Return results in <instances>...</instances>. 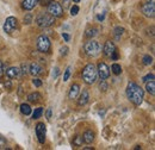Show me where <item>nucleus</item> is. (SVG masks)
<instances>
[{
    "label": "nucleus",
    "instance_id": "nucleus-39",
    "mask_svg": "<svg viewBox=\"0 0 155 150\" xmlns=\"http://www.w3.org/2000/svg\"><path fill=\"white\" fill-rule=\"evenodd\" d=\"M4 75V64H2V62L0 61V77Z\"/></svg>",
    "mask_w": 155,
    "mask_h": 150
},
{
    "label": "nucleus",
    "instance_id": "nucleus-22",
    "mask_svg": "<svg viewBox=\"0 0 155 150\" xmlns=\"http://www.w3.org/2000/svg\"><path fill=\"white\" fill-rule=\"evenodd\" d=\"M111 69H112V73L115 75H119L122 73V67L118 63H114L112 67H111Z\"/></svg>",
    "mask_w": 155,
    "mask_h": 150
},
{
    "label": "nucleus",
    "instance_id": "nucleus-38",
    "mask_svg": "<svg viewBox=\"0 0 155 150\" xmlns=\"http://www.w3.org/2000/svg\"><path fill=\"white\" fill-rule=\"evenodd\" d=\"M110 57H111L112 60H117V58H118V50H117V49H115V51L112 53V55H111Z\"/></svg>",
    "mask_w": 155,
    "mask_h": 150
},
{
    "label": "nucleus",
    "instance_id": "nucleus-7",
    "mask_svg": "<svg viewBox=\"0 0 155 150\" xmlns=\"http://www.w3.org/2000/svg\"><path fill=\"white\" fill-rule=\"evenodd\" d=\"M37 49H38L41 53H48L50 50V47H51V42L50 39L47 37L45 35H41L38 38H37Z\"/></svg>",
    "mask_w": 155,
    "mask_h": 150
},
{
    "label": "nucleus",
    "instance_id": "nucleus-2",
    "mask_svg": "<svg viewBox=\"0 0 155 150\" xmlns=\"http://www.w3.org/2000/svg\"><path fill=\"white\" fill-rule=\"evenodd\" d=\"M97 68L93 63H88L87 66H85V68L82 69V79L87 85H93L97 81Z\"/></svg>",
    "mask_w": 155,
    "mask_h": 150
},
{
    "label": "nucleus",
    "instance_id": "nucleus-3",
    "mask_svg": "<svg viewBox=\"0 0 155 150\" xmlns=\"http://www.w3.org/2000/svg\"><path fill=\"white\" fill-rule=\"evenodd\" d=\"M84 50H85V53H86L88 56L96 57V56H98V55L100 54V51H101V45L98 43L97 41L91 39V41H88V42L85 43Z\"/></svg>",
    "mask_w": 155,
    "mask_h": 150
},
{
    "label": "nucleus",
    "instance_id": "nucleus-36",
    "mask_svg": "<svg viewBox=\"0 0 155 150\" xmlns=\"http://www.w3.org/2000/svg\"><path fill=\"white\" fill-rule=\"evenodd\" d=\"M32 83H34L36 87H41V86H42V81H41L39 79H34V80H32Z\"/></svg>",
    "mask_w": 155,
    "mask_h": 150
},
{
    "label": "nucleus",
    "instance_id": "nucleus-26",
    "mask_svg": "<svg viewBox=\"0 0 155 150\" xmlns=\"http://www.w3.org/2000/svg\"><path fill=\"white\" fill-rule=\"evenodd\" d=\"M42 114H43V109H42V107H38V109L35 110V112L32 114V118H34V119H38V118L42 117Z\"/></svg>",
    "mask_w": 155,
    "mask_h": 150
},
{
    "label": "nucleus",
    "instance_id": "nucleus-25",
    "mask_svg": "<svg viewBox=\"0 0 155 150\" xmlns=\"http://www.w3.org/2000/svg\"><path fill=\"white\" fill-rule=\"evenodd\" d=\"M142 61H143V64L144 66H149V64L153 63V57L149 56V55H144L143 58H142Z\"/></svg>",
    "mask_w": 155,
    "mask_h": 150
},
{
    "label": "nucleus",
    "instance_id": "nucleus-15",
    "mask_svg": "<svg viewBox=\"0 0 155 150\" xmlns=\"http://www.w3.org/2000/svg\"><path fill=\"white\" fill-rule=\"evenodd\" d=\"M39 2V0H23V8L26 11H31L32 8H35V6Z\"/></svg>",
    "mask_w": 155,
    "mask_h": 150
},
{
    "label": "nucleus",
    "instance_id": "nucleus-23",
    "mask_svg": "<svg viewBox=\"0 0 155 150\" xmlns=\"http://www.w3.org/2000/svg\"><path fill=\"white\" fill-rule=\"evenodd\" d=\"M98 34V30L96 29V28H92V29H88L87 31H86V37H88V38H92V37H94L96 35Z\"/></svg>",
    "mask_w": 155,
    "mask_h": 150
},
{
    "label": "nucleus",
    "instance_id": "nucleus-34",
    "mask_svg": "<svg viewBox=\"0 0 155 150\" xmlns=\"http://www.w3.org/2000/svg\"><path fill=\"white\" fill-rule=\"evenodd\" d=\"M123 32H124V29H123V28H120V26H118V28L115 29V34L117 35V37H118V36H120Z\"/></svg>",
    "mask_w": 155,
    "mask_h": 150
},
{
    "label": "nucleus",
    "instance_id": "nucleus-20",
    "mask_svg": "<svg viewBox=\"0 0 155 150\" xmlns=\"http://www.w3.org/2000/svg\"><path fill=\"white\" fill-rule=\"evenodd\" d=\"M146 90H147V92H148L149 94L155 95V82H154V80L146 82Z\"/></svg>",
    "mask_w": 155,
    "mask_h": 150
},
{
    "label": "nucleus",
    "instance_id": "nucleus-17",
    "mask_svg": "<svg viewBox=\"0 0 155 150\" xmlns=\"http://www.w3.org/2000/svg\"><path fill=\"white\" fill-rule=\"evenodd\" d=\"M79 93H80V86H79L78 83H74V85L71 86V90H69L68 96H69V99L73 100V99H77Z\"/></svg>",
    "mask_w": 155,
    "mask_h": 150
},
{
    "label": "nucleus",
    "instance_id": "nucleus-19",
    "mask_svg": "<svg viewBox=\"0 0 155 150\" xmlns=\"http://www.w3.org/2000/svg\"><path fill=\"white\" fill-rule=\"evenodd\" d=\"M42 99V95L38 92H35V93H30L28 95V100L31 101V103H38L39 100Z\"/></svg>",
    "mask_w": 155,
    "mask_h": 150
},
{
    "label": "nucleus",
    "instance_id": "nucleus-24",
    "mask_svg": "<svg viewBox=\"0 0 155 150\" xmlns=\"http://www.w3.org/2000/svg\"><path fill=\"white\" fill-rule=\"evenodd\" d=\"M82 142H84V139H82L81 136H75L74 139H73V145H75V147H81V145H82Z\"/></svg>",
    "mask_w": 155,
    "mask_h": 150
},
{
    "label": "nucleus",
    "instance_id": "nucleus-40",
    "mask_svg": "<svg viewBox=\"0 0 155 150\" xmlns=\"http://www.w3.org/2000/svg\"><path fill=\"white\" fill-rule=\"evenodd\" d=\"M51 118V109H48L47 110V119H50Z\"/></svg>",
    "mask_w": 155,
    "mask_h": 150
},
{
    "label": "nucleus",
    "instance_id": "nucleus-14",
    "mask_svg": "<svg viewBox=\"0 0 155 150\" xmlns=\"http://www.w3.org/2000/svg\"><path fill=\"white\" fill-rule=\"evenodd\" d=\"M90 100V94H88V91L87 90H82V92L79 96V100H78V104L80 106H85Z\"/></svg>",
    "mask_w": 155,
    "mask_h": 150
},
{
    "label": "nucleus",
    "instance_id": "nucleus-42",
    "mask_svg": "<svg viewBox=\"0 0 155 150\" xmlns=\"http://www.w3.org/2000/svg\"><path fill=\"white\" fill-rule=\"evenodd\" d=\"M4 147H5V142H4V139L0 138V148H4Z\"/></svg>",
    "mask_w": 155,
    "mask_h": 150
},
{
    "label": "nucleus",
    "instance_id": "nucleus-29",
    "mask_svg": "<svg viewBox=\"0 0 155 150\" xmlns=\"http://www.w3.org/2000/svg\"><path fill=\"white\" fill-rule=\"evenodd\" d=\"M79 10H80V8H79L78 5H73V6L71 7V15H72V16H77L78 13H79Z\"/></svg>",
    "mask_w": 155,
    "mask_h": 150
},
{
    "label": "nucleus",
    "instance_id": "nucleus-10",
    "mask_svg": "<svg viewBox=\"0 0 155 150\" xmlns=\"http://www.w3.org/2000/svg\"><path fill=\"white\" fill-rule=\"evenodd\" d=\"M142 13L148 18H154L155 16V5L154 2H147L142 6Z\"/></svg>",
    "mask_w": 155,
    "mask_h": 150
},
{
    "label": "nucleus",
    "instance_id": "nucleus-35",
    "mask_svg": "<svg viewBox=\"0 0 155 150\" xmlns=\"http://www.w3.org/2000/svg\"><path fill=\"white\" fill-rule=\"evenodd\" d=\"M69 2H71V0H62V5L61 6L63 7V10L69 7Z\"/></svg>",
    "mask_w": 155,
    "mask_h": 150
},
{
    "label": "nucleus",
    "instance_id": "nucleus-27",
    "mask_svg": "<svg viewBox=\"0 0 155 150\" xmlns=\"http://www.w3.org/2000/svg\"><path fill=\"white\" fill-rule=\"evenodd\" d=\"M71 70H72V67H67V69L64 70V74H63V81H68L69 80V76H71Z\"/></svg>",
    "mask_w": 155,
    "mask_h": 150
},
{
    "label": "nucleus",
    "instance_id": "nucleus-4",
    "mask_svg": "<svg viewBox=\"0 0 155 150\" xmlns=\"http://www.w3.org/2000/svg\"><path fill=\"white\" fill-rule=\"evenodd\" d=\"M36 23L39 28H49V26L54 25L55 17H53L49 13H39L36 18Z\"/></svg>",
    "mask_w": 155,
    "mask_h": 150
},
{
    "label": "nucleus",
    "instance_id": "nucleus-16",
    "mask_svg": "<svg viewBox=\"0 0 155 150\" xmlns=\"http://www.w3.org/2000/svg\"><path fill=\"white\" fill-rule=\"evenodd\" d=\"M42 72H43V68L39 66L37 62H34V63L30 64V68H29V73H30V74H32L34 76H36V75L41 74Z\"/></svg>",
    "mask_w": 155,
    "mask_h": 150
},
{
    "label": "nucleus",
    "instance_id": "nucleus-18",
    "mask_svg": "<svg viewBox=\"0 0 155 150\" xmlns=\"http://www.w3.org/2000/svg\"><path fill=\"white\" fill-rule=\"evenodd\" d=\"M82 139H84V142L85 143H92L93 141H94V132L92 131V130H87V131H85L84 133V136H82Z\"/></svg>",
    "mask_w": 155,
    "mask_h": 150
},
{
    "label": "nucleus",
    "instance_id": "nucleus-5",
    "mask_svg": "<svg viewBox=\"0 0 155 150\" xmlns=\"http://www.w3.org/2000/svg\"><path fill=\"white\" fill-rule=\"evenodd\" d=\"M107 12V4L105 0H97L94 5V13L97 16V19L99 21H103L105 18V15Z\"/></svg>",
    "mask_w": 155,
    "mask_h": 150
},
{
    "label": "nucleus",
    "instance_id": "nucleus-31",
    "mask_svg": "<svg viewBox=\"0 0 155 150\" xmlns=\"http://www.w3.org/2000/svg\"><path fill=\"white\" fill-rule=\"evenodd\" d=\"M68 50H69L68 47H66V45L62 47V48L60 49V55H61V56H66V55L68 54Z\"/></svg>",
    "mask_w": 155,
    "mask_h": 150
},
{
    "label": "nucleus",
    "instance_id": "nucleus-1",
    "mask_svg": "<svg viewBox=\"0 0 155 150\" xmlns=\"http://www.w3.org/2000/svg\"><path fill=\"white\" fill-rule=\"evenodd\" d=\"M127 96L128 99L136 106H140L143 101L144 98V92L141 88V86H138L135 82H129L127 86Z\"/></svg>",
    "mask_w": 155,
    "mask_h": 150
},
{
    "label": "nucleus",
    "instance_id": "nucleus-8",
    "mask_svg": "<svg viewBox=\"0 0 155 150\" xmlns=\"http://www.w3.org/2000/svg\"><path fill=\"white\" fill-rule=\"evenodd\" d=\"M97 72H98V76H99L101 80H106V79L110 76V68H109L107 64L104 63V62L98 63Z\"/></svg>",
    "mask_w": 155,
    "mask_h": 150
},
{
    "label": "nucleus",
    "instance_id": "nucleus-43",
    "mask_svg": "<svg viewBox=\"0 0 155 150\" xmlns=\"http://www.w3.org/2000/svg\"><path fill=\"white\" fill-rule=\"evenodd\" d=\"M72 1H74V2H80L81 0H72Z\"/></svg>",
    "mask_w": 155,
    "mask_h": 150
},
{
    "label": "nucleus",
    "instance_id": "nucleus-30",
    "mask_svg": "<svg viewBox=\"0 0 155 150\" xmlns=\"http://www.w3.org/2000/svg\"><path fill=\"white\" fill-rule=\"evenodd\" d=\"M155 79V76H154V74L152 73V74H148V75H146L142 80H143V82H148V81H152V80H154Z\"/></svg>",
    "mask_w": 155,
    "mask_h": 150
},
{
    "label": "nucleus",
    "instance_id": "nucleus-11",
    "mask_svg": "<svg viewBox=\"0 0 155 150\" xmlns=\"http://www.w3.org/2000/svg\"><path fill=\"white\" fill-rule=\"evenodd\" d=\"M45 135H47V129H45V125L44 123H38L36 125V136L38 138L39 143H44L45 141Z\"/></svg>",
    "mask_w": 155,
    "mask_h": 150
},
{
    "label": "nucleus",
    "instance_id": "nucleus-41",
    "mask_svg": "<svg viewBox=\"0 0 155 150\" xmlns=\"http://www.w3.org/2000/svg\"><path fill=\"white\" fill-rule=\"evenodd\" d=\"M58 68H55L54 72H53V77L55 79V77H58Z\"/></svg>",
    "mask_w": 155,
    "mask_h": 150
},
{
    "label": "nucleus",
    "instance_id": "nucleus-12",
    "mask_svg": "<svg viewBox=\"0 0 155 150\" xmlns=\"http://www.w3.org/2000/svg\"><path fill=\"white\" fill-rule=\"evenodd\" d=\"M5 74L8 79H16V77H19L21 72H20V68L18 67H10L8 69L5 70Z\"/></svg>",
    "mask_w": 155,
    "mask_h": 150
},
{
    "label": "nucleus",
    "instance_id": "nucleus-21",
    "mask_svg": "<svg viewBox=\"0 0 155 150\" xmlns=\"http://www.w3.org/2000/svg\"><path fill=\"white\" fill-rule=\"evenodd\" d=\"M20 112L25 116H29L31 113V107L28 105V104H21L20 105Z\"/></svg>",
    "mask_w": 155,
    "mask_h": 150
},
{
    "label": "nucleus",
    "instance_id": "nucleus-32",
    "mask_svg": "<svg viewBox=\"0 0 155 150\" xmlns=\"http://www.w3.org/2000/svg\"><path fill=\"white\" fill-rule=\"evenodd\" d=\"M28 70H29V66H28V64H26V63H23V64H21V70H20V72H21V74H28Z\"/></svg>",
    "mask_w": 155,
    "mask_h": 150
},
{
    "label": "nucleus",
    "instance_id": "nucleus-13",
    "mask_svg": "<svg viewBox=\"0 0 155 150\" xmlns=\"http://www.w3.org/2000/svg\"><path fill=\"white\" fill-rule=\"evenodd\" d=\"M115 49H116L115 44H114L111 41H107V42L105 43L104 48H103V53H104V55L106 57H110L112 55V53L115 51Z\"/></svg>",
    "mask_w": 155,
    "mask_h": 150
},
{
    "label": "nucleus",
    "instance_id": "nucleus-44",
    "mask_svg": "<svg viewBox=\"0 0 155 150\" xmlns=\"http://www.w3.org/2000/svg\"><path fill=\"white\" fill-rule=\"evenodd\" d=\"M148 2H154V0H148Z\"/></svg>",
    "mask_w": 155,
    "mask_h": 150
},
{
    "label": "nucleus",
    "instance_id": "nucleus-37",
    "mask_svg": "<svg viewBox=\"0 0 155 150\" xmlns=\"http://www.w3.org/2000/svg\"><path fill=\"white\" fill-rule=\"evenodd\" d=\"M62 37H63V39H64L66 42H69V41H71V36H69L68 34H66V32H62Z\"/></svg>",
    "mask_w": 155,
    "mask_h": 150
},
{
    "label": "nucleus",
    "instance_id": "nucleus-6",
    "mask_svg": "<svg viewBox=\"0 0 155 150\" xmlns=\"http://www.w3.org/2000/svg\"><path fill=\"white\" fill-rule=\"evenodd\" d=\"M48 13L51 15L53 17H55V18L62 17V15H63V7L61 6V4H58V1L50 0L49 4H48Z\"/></svg>",
    "mask_w": 155,
    "mask_h": 150
},
{
    "label": "nucleus",
    "instance_id": "nucleus-33",
    "mask_svg": "<svg viewBox=\"0 0 155 150\" xmlns=\"http://www.w3.org/2000/svg\"><path fill=\"white\" fill-rule=\"evenodd\" d=\"M31 20H32V16H31L30 13H28V15L24 17V23H25V24H30Z\"/></svg>",
    "mask_w": 155,
    "mask_h": 150
},
{
    "label": "nucleus",
    "instance_id": "nucleus-28",
    "mask_svg": "<svg viewBox=\"0 0 155 150\" xmlns=\"http://www.w3.org/2000/svg\"><path fill=\"white\" fill-rule=\"evenodd\" d=\"M99 88H100V91H103V92H106V91H107L109 86H107V83L105 82V80H101V82L99 83Z\"/></svg>",
    "mask_w": 155,
    "mask_h": 150
},
{
    "label": "nucleus",
    "instance_id": "nucleus-9",
    "mask_svg": "<svg viewBox=\"0 0 155 150\" xmlns=\"http://www.w3.org/2000/svg\"><path fill=\"white\" fill-rule=\"evenodd\" d=\"M17 18H15V17H8V18L5 20V23H4V31L5 32H7V34H11L16 28H17Z\"/></svg>",
    "mask_w": 155,
    "mask_h": 150
}]
</instances>
